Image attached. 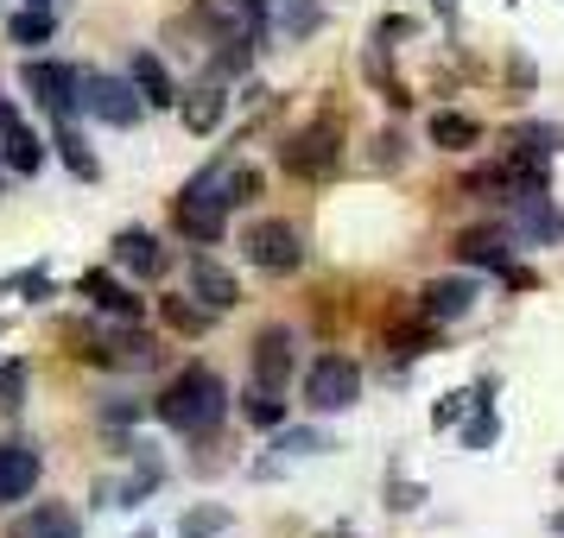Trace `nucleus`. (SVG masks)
I'll return each mask as SVG.
<instances>
[{
  "mask_svg": "<svg viewBox=\"0 0 564 538\" xmlns=\"http://www.w3.org/2000/svg\"><path fill=\"white\" fill-rule=\"evenodd\" d=\"M229 411V386L216 381V367H184L178 381L159 393V418L184 437H209Z\"/></svg>",
  "mask_w": 564,
  "mask_h": 538,
  "instance_id": "f257e3e1",
  "label": "nucleus"
},
{
  "mask_svg": "<svg viewBox=\"0 0 564 538\" xmlns=\"http://www.w3.org/2000/svg\"><path fill=\"white\" fill-rule=\"evenodd\" d=\"M229 197H223V178L209 172V178H197L191 190L178 197V234H191V241H223V229H229Z\"/></svg>",
  "mask_w": 564,
  "mask_h": 538,
  "instance_id": "f03ea898",
  "label": "nucleus"
},
{
  "mask_svg": "<svg viewBox=\"0 0 564 538\" xmlns=\"http://www.w3.org/2000/svg\"><path fill=\"white\" fill-rule=\"evenodd\" d=\"M20 83H26L32 102L45 108V114H57V121H70L83 108V70H70V64H52V57L39 64V57H32L26 70H20Z\"/></svg>",
  "mask_w": 564,
  "mask_h": 538,
  "instance_id": "7ed1b4c3",
  "label": "nucleus"
},
{
  "mask_svg": "<svg viewBox=\"0 0 564 538\" xmlns=\"http://www.w3.org/2000/svg\"><path fill=\"white\" fill-rule=\"evenodd\" d=\"M83 108L108 121V128H133L147 114V96L133 89V77H102V70H83Z\"/></svg>",
  "mask_w": 564,
  "mask_h": 538,
  "instance_id": "20e7f679",
  "label": "nucleus"
},
{
  "mask_svg": "<svg viewBox=\"0 0 564 538\" xmlns=\"http://www.w3.org/2000/svg\"><path fill=\"white\" fill-rule=\"evenodd\" d=\"M248 260H254L260 273L285 279V273H299V266H305V234L292 229V222H280V216H267V222L248 229Z\"/></svg>",
  "mask_w": 564,
  "mask_h": 538,
  "instance_id": "39448f33",
  "label": "nucleus"
},
{
  "mask_svg": "<svg viewBox=\"0 0 564 538\" xmlns=\"http://www.w3.org/2000/svg\"><path fill=\"white\" fill-rule=\"evenodd\" d=\"M356 393H361V367L349 355H317L311 361V374H305L311 411H343V406H356Z\"/></svg>",
  "mask_w": 564,
  "mask_h": 538,
  "instance_id": "423d86ee",
  "label": "nucleus"
},
{
  "mask_svg": "<svg viewBox=\"0 0 564 538\" xmlns=\"http://www.w3.org/2000/svg\"><path fill=\"white\" fill-rule=\"evenodd\" d=\"M336 158H343V133H336L330 121L292 133V140L280 146V165L292 172V178H324V172H336Z\"/></svg>",
  "mask_w": 564,
  "mask_h": 538,
  "instance_id": "0eeeda50",
  "label": "nucleus"
},
{
  "mask_svg": "<svg viewBox=\"0 0 564 538\" xmlns=\"http://www.w3.org/2000/svg\"><path fill=\"white\" fill-rule=\"evenodd\" d=\"M292 367H299V342H292V330H285V323L260 330V342H254V386H273V393H285Z\"/></svg>",
  "mask_w": 564,
  "mask_h": 538,
  "instance_id": "6e6552de",
  "label": "nucleus"
},
{
  "mask_svg": "<svg viewBox=\"0 0 564 538\" xmlns=\"http://www.w3.org/2000/svg\"><path fill=\"white\" fill-rule=\"evenodd\" d=\"M564 222H558V209H552V197L545 190H520L513 197V216H508V234H527V241H552Z\"/></svg>",
  "mask_w": 564,
  "mask_h": 538,
  "instance_id": "1a4fd4ad",
  "label": "nucleus"
},
{
  "mask_svg": "<svg viewBox=\"0 0 564 538\" xmlns=\"http://www.w3.org/2000/svg\"><path fill=\"white\" fill-rule=\"evenodd\" d=\"M32 487H39V450L32 443H0V507L26 501Z\"/></svg>",
  "mask_w": 564,
  "mask_h": 538,
  "instance_id": "9d476101",
  "label": "nucleus"
},
{
  "mask_svg": "<svg viewBox=\"0 0 564 538\" xmlns=\"http://www.w3.org/2000/svg\"><path fill=\"white\" fill-rule=\"evenodd\" d=\"M191 298H204V305L216 310V317H223V310H235L241 285H235L229 266H216L209 254H197V260H191Z\"/></svg>",
  "mask_w": 564,
  "mask_h": 538,
  "instance_id": "9b49d317",
  "label": "nucleus"
},
{
  "mask_svg": "<svg viewBox=\"0 0 564 538\" xmlns=\"http://www.w3.org/2000/svg\"><path fill=\"white\" fill-rule=\"evenodd\" d=\"M115 260H121L128 273H140V279H159V273L172 266V254L159 248V234H147V229H121L115 234Z\"/></svg>",
  "mask_w": 564,
  "mask_h": 538,
  "instance_id": "f8f14e48",
  "label": "nucleus"
},
{
  "mask_svg": "<svg viewBox=\"0 0 564 538\" xmlns=\"http://www.w3.org/2000/svg\"><path fill=\"white\" fill-rule=\"evenodd\" d=\"M457 254L469 260V266L508 273V266H513V234H508V229H463V234H457Z\"/></svg>",
  "mask_w": 564,
  "mask_h": 538,
  "instance_id": "ddd939ff",
  "label": "nucleus"
},
{
  "mask_svg": "<svg viewBox=\"0 0 564 538\" xmlns=\"http://www.w3.org/2000/svg\"><path fill=\"white\" fill-rule=\"evenodd\" d=\"M13 538H83V526L64 501H45V507H32L13 519Z\"/></svg>",
  "mask_w": 564,
  "mask_h": 538,
  "instance_id": "4468645a",
  "label": "nucleus"
},
{
  "mask_svg": "<svg viewBox=\"0 0 564 538\" xmlns=\"http://www.w3.org/2000/svg\"><path fill=\"white\" fill-rule=\"evenodd\" d=\"M469 305H476V279H432L425 285V317L432 323H457V317H469Z\"/></svg>",
  "mask_w": 564,
  "mask_h": 538,
  "instance_id": "2eb2a0df",
  "label": "nucleus"
},
{
  "mask_svg": "<svg viewBox=\"0 0 564 538\" xmlns=\"http://www.w3.org/2000/svg\"><path fill=\"white\" fill-rule=\"evenodd\" d=\"M83 298H89V305L96 310H108V317H121V323H133V317H140V298H133L128 285L121 279H108V273H83V285H77Z\"/></svg>",
  "mask_w": 564,
  "mask_h": 538,
  "instance_id": "dca6fc26",
  "label": "nucleus"
},
{
  "mask_svg": "<svg viewBox=\"0 0 564 538\" xmlns=\"http://www.w3.org/2000/svg\"><path fill=\"white\" fill-rule=\"evenodd\" d=\"M128 77H133V89L147 96V108H172V102H178V83H172V70H165L153 52H133Z\"/></svg>",
  "mask_w": 564,
  "mask_h": 538,
  "instance_id": "f3484780",
  "label": "nucleus"
},
{
  "mask_svg": "<svg viewBox=\"0 0 564 538\" xmlns=\"http://www.w3.org/2000/svg\"><path fill=\"white\" fill-rule=\"evenodd\" d=\"M159 317H165L178 336H209L216 330V310H209L204 298H191V292H184V298H159Z\"/></svg>",
  "mask_w": 564,
  "mask_h": 538,
  "instance_id": "a211bd4d",
  "label": "nucleus"
},
{
  "mask_svg": "<svg viewBox=\"0 0 564 538\" xmlns=\"http://www.w3.org/2000/svg\"><path fill=\"white\" fill-rule=\"evenodd\" d=\"M0 140H7V165H13L20 178H32V172L45 165V146H39V133H32L26 121H7V128H0Z\"/></svg>",
  "mask_w": 564,
  "mask_h": 538,
  "instance_id": "6ab92c4d",
  "label": "nucleus"
},
{
  "mask_svg": "<svg viewBox=\"0 0 564 538\" xmlns=\"http://www.w3.org/2000/svg\"><path fill=\"white\" fill-rule=\"evenodd\" d=\"M476 140H482V128H476L469 114H451V108H444V114H432V146L463 153V146H476Z\"/></svg>",
  "mask_w": 564,
  "mask_h": 538,
  "instance_id": "aec40b11",
  "label": "nucleus"
},
{
  "mask_svg": "<svg viewBox=\"0 0 564 538\" xmlns=\"http://www.w3.org/2000/svg\"><path fill=\"white\" fill-rule=\"evenodd\" d=\"M178 114H184V128L191 133H216V121H223V89H197V96H184Z\"/></svg>",
  "mask_w": 564,
  "mask_h": 538,
  "instance_id": "412c9836",
  "label": "nucleus"
},
{
  "mask_svg": "<svg viewBox=\"0 0 564 538\" xmlns=\"http://www.w3.org/2000/svg\"><path fill=\"white\" fill-rule=\"evenodd\" d=\"M52 32H57V13L52 7H32V13H20V20L7 26V39H13V45H52Z\"/></svg>",
  "mask_w": 564,
  "mask_h": 538,
  "instance_id": "4be33fe9",
  "label": "nucleus"
},
{
  "mask_svg": "<svg viewBox=\"0 0 564 538\" xmlns=\"http://www.w3.org/2000/svg\"><path fill=\"white\" fill-rule=\"evenodd\" d=\"M463 190H469V197H508L513 190V165L508 158H501V165H476V172L463 178Z\"/></svg>",
  "mask_w": 564,
  "mask_h": 538,
  "instance_id": "5701e85b",
  "label": "nucleus"
},
{
  "mask_svg": "<svg viewBox=\"0 0 564 538\" xmlns=\"http://www.w3.org/2000/svg\"><path fill=\"white\" fill-rule=\"evenodd\" d=\"M57 153H64V165H70L83 184H96V172H102V165L89 158V146H83V133H77V128H57Z\"/></svg>",
  "mask_w": 564,
  "mask_h": 538,
  "instance_id": "b1692460",
  "label": "nucleus"
},
{
  "mask_svg": "<svg viewBox=\"0 0 564 538\" xmlns=\"http://www.w3.org/2000/svg\"><path fill=\"white\" fill-rule=\"evenodd\" d=\"M229 532V513L223 507H191L178 519V538H223Z\"/></svg>",
  "mask_w": 564,
  "mask_h": 538,
  "instance_id": "393cba45",
  "label": "nucleus"
},
{
  "mask_svg": "<svg viewBox=\"0 0 564 538\" xmlns=\"http://www.w3.org/2000/svg\"><path fill=\"white\" fill-rule=\"evenodd\" d=\"M248 425H260V431L285 425V399L273 393V386H254V393H248Z\"/></svg>",
  "mask_w": 564,
  "mask_h": 538,
  "instance_id": "a878e982",
  "label": "nucleus"
},
{
  "mask_svg": "<svg viewBox=\"0 0 564 538\" xmlns=\"http://www.w3.org/2000/svg\"><path fill=\"white\" fill-rule=\"evenodd\" d=\"M216 178H223V197H229V204L260 197V172H254V165H235V172H216Z\"/></svg>",
  "mask_w": 564,
  "mask_h": 538,
  "instance_id": "bb28decb",
  "label": "nucleus"
},
{
  "mask_svg": "<svg viewBox=\"0 0 564 538\" xmlns=\"http://www.w3.org/2000/svg\"><path fill=\"white\" fill-rule=\"evenodd\" d=\"M0 406L7 411L26 406V361H7V367H0Z\"/></svg>",
  "mask_w": 564,
  "mask_h": 538,
  "instance_id": "cd10ccee",
  "label": "nucleus"
},
{
  "mask_svg": "<svg viewBox=\"0 0 564 538\" xmlns=\"http://www.w3.org/2000/svg\"><path fill=\"white\" fill-rule=\"evenodd\" d=\"M558 140H564L558 128H527V133H520V146H527V153H533V158H545V153H558Z\"/></svg>",
  "mask_w": 564,
  "mask_h": 538,
  "instance_id": "c85d7f7f",
  "label": "nucleus"
},
{
  "mask_svg": "<svg viewBox=\"0 0 564 538\" xmlns=\"http://www.w3.org/2000/svg\"><path fill=\"white\" fill-rule=\"evenodd\" d=\"M317 20H324V13H317L311 0H292V7H285V26L292 32H317Z\"/></svg>",
  "mask_w": 564,
  "mask_h": 538,
  "instance_id": "c756f323",
  "label": "nucleus"
},
{
  "mask_svg": "<svg viewBox=\"0 0 564 538\" xmlns=\"http://www.w3.org/2000/svg\"><path fill=\"white\" fill-rule=\"evenodd\" d=\"M488 437H495V418H476V425H469V431H463V443H469V450H488Z\"/></svg>",
  "mask_w": 564,
  "mask_h": 538,
  "instance_id": "7c9ffc66",
  "label": "nucleus"
},
{
  "mask_svg": "<svg viewBox=\"0 0 564 538\" xmlns=\"http://www.w3.org/2000/svg\"><path fill=\"white\" fill-rule=\"evenodd\" d=\"M13 292H32V298H52V279H45V273H20V279H13Z\"/></svg>",
  "mask_w": 564,
  "mask_h": 538,
  "instance_id": "2f4dec72",
  "label": "nucleus"
},
{
  "mask_svg": "<svg viewBox=\"0 0 564 538\" xmlns=\"http://www.w3.org/2000/svg\"><path fill=\"white\" fill-rule=\"evenodd\" d=\"M469 399H476V393H457V399H444V406H437V425H451V418H463V406H469Z\"/></svg>",
  "mask_w": 564,
  "mask_h": 538,
  "instance_id": "473e14b6",
  "label": "nucleus"
},
{
  "mask_svg": "<svg viewBox=\"0 0 564 538\" xmlns=\"http://www.w3.org/2000/svg\"><path fill=\"white\" fill-rule=\"evenodd\" d=\"M552 532H558V538H564V513H552Z\"/></svg>",
  "mask_w": 564,
  "mask_h": 538,
  "instance_id": "72a5a7b5",
  "label": "nucleus"
},
{
  "mask_svg": "<svg viewBox=\"0 0 564 538\" xmlns=\"http://www.w3.org/2000/svg\"><path fill=\"white\" fill-rule=\"evenodd\" d=\"M32 7H52V0H32Z\"/></svg>",
  "mask_w": 564,
  "mask_h": 538,
  "instance_id": "f704fd0d",
  "label": "nucleus"
},
{
  "mask_svg": "<svg viewBox=\"0 0 564 538\" xmlns=\"http://www.w3.org/2000/svg\"><path fill=\"white\" fill-rule=\"evenodd\" d=\"M133 538H153V532H133Z\"/></svg>",
  "mask_w": 564,
  "mask_h": 538,
  "instance_id": "c9c22d12",
  "label": "nucleus"
}]
</instances>
